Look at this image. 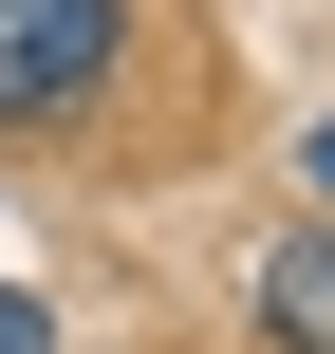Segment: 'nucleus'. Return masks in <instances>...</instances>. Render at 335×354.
<instances>
[{
    "label": "nucleus",
    "instance_id": "1",
    "mask_svg": "<svg viewBox=\"0 0 335 354\" xmlns=\"http://www.w3.org/2000/svg\"><path fill=\"white\" fill-rule=\"evenodd\" d=\"M131 0H0V131H56L93 75H112Z\"/></svg>",
    "mask_w": 335,
    "mask_h": 354
},
{
    "label": "nucleus",
    "instance_id": "3",
    "mask_svg": "<svg viewBox=\"0 0 335 354\" xmlns=\"http://www.w3.org/2000/svg\"><path fill=\"white\" fill-rule=\"evenodd\" d=\"M298 187H317V205H335V112H317V131H298Z\"/></svg>",
    "mask_w": 335,
    "mask_h": 354
},
{
    "label": "nucleus",
    "instance_id": "2",
    "mask_svg": "<svg viewBox=\"0 0 335 354\" xmlns=\"http://www.w3.org/2000/svg\"><path fill=\"white\" fill-rule=\"evenodd\" d=\"M261 336L280 354H335V224H298V243L261 261Z\"/></svg>",
    "mask_w": 335,
    "mask_h": 354
}]
</instances>
